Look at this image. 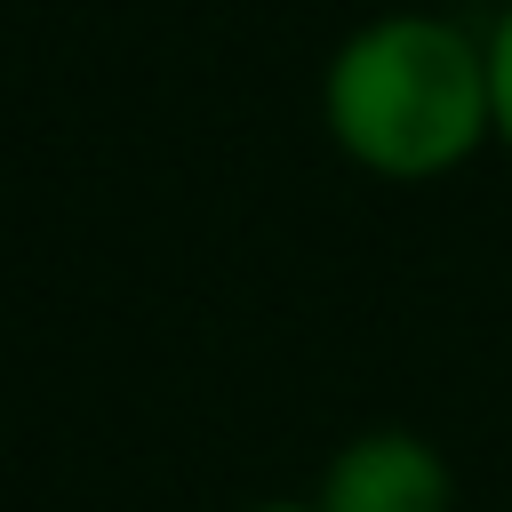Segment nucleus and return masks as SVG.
Here are the masks:
<instances>
[{"label":"nucleus","mask_w":512,"mask_h":512,"mask_svg":"<svg viewBox=\"0 0 512 512\" xmlns=\"http://www.w3.org/2000/svg\"><path fill=\"white\" fill-rule=\"evenodd\" d=\"M320 128L376 184H440L496 144L488 32L440 8L360 16L320 64Z\"/></svg>","instance_id":"nucleus-1"},{"label":"nucleus","mask_w":512,"mask_h":512,"mask_svg":"<svg viewBox=\"0 0 512 512\" xmlns=\"http://www.w3.org/2000/svg\"><path fill=\"white\" fill-rule=\"evenodd\" d=\"M320 512H456V464L416 424H368L336 440L312 480Z\"/></svg>","instance_id":"nucleus-2"},{"label":"nucleus","mask_w":512,"mask_h":512,"mask_svg":"<svg viewBox=\"0 0 512 512\" xmlns=\"http://www.w3.org/2000/svg\"><path fill=\"white\" fill-rule=\"evenodd\" d=\"M488 80H496V144L512 152V0L488 24Z\"/></svg>","instance_id":"nucleus-3"},{"label":"nucleus","mask_w":512,"mask_h":512,"mask_svg":"<svg viewBox=\"0 0 512 512\" xmlns=\"http://www.w3.org/2000/svg\"><path fill=\"white\" fill-rule=\"evenodd\" d=\"M240 512H320L312 496H264V504H240Z\"/></svg>","instance_id":"nucleus-4"}]
</instances>
